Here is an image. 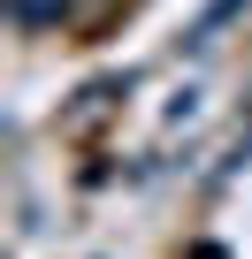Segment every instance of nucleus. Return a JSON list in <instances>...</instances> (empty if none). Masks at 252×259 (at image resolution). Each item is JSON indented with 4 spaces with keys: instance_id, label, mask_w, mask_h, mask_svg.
Instances as JSON below:
<instances>
[{
    "instance_id": "2",
    "label": "nucleus",
    "mask_w": 252,
    "mask_h": 259,
    "mask_svg": "<svg viewBox=\"0 0 252 259\" xmlns=\"http://www.w3.org/2000/svg\"><path fill=\"white\" fill-rule=\"evenodd\" d=\"M237 8H244V0H206V16H199V31H191V38L206 46V38H214V31H222V23L237 16Z\"/></svg>"
},
{
    "instance_id": "1",
    "label": "nucleus",
    "mask_w": 252,
    "mask_h": 259,
    "mask_svg": "<svg viewBox=\"0 0 252 259\" xmlns=\"http://www.w3.org/2000/svg\"><path fill=\"white\" fill-rule=\"evenodd\" d=\"M92 0H8V23L16 31H61V23H84Z\"/></svg>"
}]
</instances>
